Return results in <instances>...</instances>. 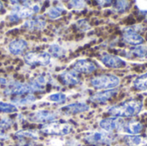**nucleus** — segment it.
Masks as SVG:
<instances>
[{
	"instance_id": "1",
	"label": "nucleus",
	"mask_w": 147,
	"mask_h": 146,
	"mask_svg": "<svg viewBox=\"0 0 147 146\" xmlns=\"http://www.w3.org/2000/svg\"><path fill=\"white\" fill-rule=\"evenodd\" d=\"M143 108V102L138 100L126 101L114 105L108 109V113L113 117L131 118L136 116Z\"/></svg>"
},
{
	"instance_id": "2",
	"label": "nucleus",
	"mask_w": 147,
	"mask_h": 146,
	"mask_svg": "<svg viewBox=\"0 0 147 146\" xmlns=\"http://www.w3.org/2000/svg\"><path fill=\"white\" fill-rule=\"evenodd\" d=\"M120 78L115 75L102 74L93 77L90 83L96 89L109 90L116 88L120 84Z\"/></svg>"
},
{
	"instance_id": "3",
	"label": "nucleus",
	"mask_w": 147,
	"mask_h": 146,
	"mask_svg": "<svg viewBox=\"0 0 147 146\" xmlns=\"http://www.w3.org/2000/svg\"><path fill=\"white\" fill-rule=\"evenodd\" d=\"M41 132L45 134L48 135H59L65 136L69 134L72 126L67 123H60V122H51L49 124H46L41 127Z\"/></svg>"
},
{
	"instance_id": "4",
	"label": "nucleus",
	"mask_w": 147,
	"mask_h": 146,
	"mask_svg": "<svg viewBox=\"0 0 147 146\" xmlns=\"http://www.w3.org/2000/svg\"><path fill=\"white\" fill-rule=\"evenodd\" d=\"M84 140L90 145H107L112 143L114 140V137L110 133L106 132L95 131L85 134Z\"/></svg>"
},
{
	"instance_id": "5",
	"label": "nucleus",
	"mask_w": 147,
	"mask_h": 146,
	"mask_svg": "<svg viewBox=\"0 0 147 146\" xmlns=\"http://www.w3.org/2000/svg\"><path fill=\"white\" fill-rule=\"evenodd\" d=\"M24 61L30 66H46L51 62V55L48 52H28L24 56Z\"/></svg>"
},
{
	"instance_id": "6",
	"label": "nucleus",
	"mask_w": 147,
	"mask_h": 146,
	"mask_svg": "<svg viewBox=\"0 0 147 146\" xmlns=\"http://www.w3.org/2000/svg\"><path fill=\"white\" fill-rule=\"evenodd\" d=\"M125 120L119 117H109L102 120L99 123L100 127L106 133L121 132L123 130Z\"/></svg>"
},
{
	"instance_id": "7",
	"label": "nucleus",
	"mask_w": 147,
	"mask_h": 146,
	"mask_svg": "<svg viewBox=\"0 0 147 146\" xmlns=\"http://www.w3.org/2000/svg\"><path fill=\"white\" fill-rule=\"evenodd\" d=\"M34 92L31 85L29 83H14L9 84L4 90L5 95H15V96H22L24 94H29Z\"/></svg>"
},
{
	"instance_id": "8",
	"label": "nucleus",
	"mask_w": 147,
	"mask_h": 146,
	"mask_svg": "<svg viewBox=\"0 0 147 146\" xmlns=\"http://www.w3.org/2000/svg\"><path fill=\"white\" fill-rule=\"evenodd\" d=\"M57 117L58 115L55 113H53L51 111H47V110H40L33 114H30L28 119L32 122L46 123V122L54 120Z\"/></svg>"
},
{
	"instance_id": "9",
	"label": "nucleus",
	"mask_w": 147,
	"mask_h": 146,
	"mask_svg": "<svg viewBox=\"0 0 147 146\" xmlns=\"http://www.w3.org/2000/svg\"><path fill=\"white\" fill-rule=\"evenodd\" d=\"M73 70L76 72L84 73V74H90L95 71L97 68L96 65L89 59H78L72 65Z\"/></svg>"
},
{
	"instance_id": "10",
	"label": "nucleus",
	"mask_w": 147,
	"mask_h": 146,
	"mask_svg": "<svg viewBox=\"0 0 147 146\" xmlns=\"http://www.w3.org/2000/svg\"><path fill=\"white\" fill-rule=\"evenodd\" d=\"M101 61L105 66H107L108 68H112V69L123 68L127 65V63L123 59H121L120 57L112 55V54H104L101 58Z\"/></svg>"
},
{
	"instance_id": "11",
	"label": "nucleus",
	"mask_w": 147,
	"mask_h": 146,
	"mask_svg": "<svg viewBox=\"0 0 147 146\" xmlns=\"http://www.w3.org/2000/svg\"><path fill=\"white\" fill-rule=\"evenodd\" d=\"M33 14H34V12L30 8L25 7L23 5L22 6L16 5V6H15V8L11 11V14L9 15V21L16 22L19 19L29 17Z\"/></svg>"
},
{
	"instance_id": "12",
	"label": "nucleus",
	"mask_w": 147,
	"mask_h": 146,
	"mask_svg": "<svg viewBox=\"0 0 147 146\" xmlns=\"http://www.w3.org/2000/svg\"><path fill=\"white\" fill-rule=\"evenodd\" d=\"M122 39L126 43L133 46H139L144 42L143 37L132 28H127L123 32Z\"/></svg>"
},
{
	"instance_id": "13",
	"label": "nucleus",
	"mask_w": 147,
	"mask_h": 146,
	"mask_svg": "<svg viewBox=\"0 0 147 146\" xmlns=\"http://www.w3.org/2000/svg\"><path fill=\"white\" fill-rule=\"evenodd\" d=\"M118 93L117 89H109V90H102L100 92H97L94 94L91 97L90 100L93 102H97V103H106L109 100H111L114 96H116Z\"/></svg>"
},
{
	"instance_id": "14",
	"label": "nucleus",
	"mask_w": 147,
	"mask_h": 146,
	"mask_svg": "<svg viewBox=\"0 0 147 146\" xmlns=\"http://www.w3.org/2000/svg\"><path fill=\"white\" fill-rule=\"evenodd\" d=\"M61 82L67 86H75L80 83V77L75 71H65L59 76Z\"/></svg>"
},
{
	"instance_id": "15",
	"label": "nucleus",
	"mask_w": 147,
	"mask_h": 146,
	"mask_svg": "<svg viewBox=\"0 0 147 146\" xmlns=\"http://www.w3.org/2000/svg\"><path fill=\"white\" fill-rule=\"evenodd\" d=\"M90 109V107L85 103H72L61 108V112L65 114H77L86 112Z\"/></svg>"
},
{
	"instance_id": "16",
	"label": "nucleus",
	"mask_w": 147,
	"mask_h": 146,
	"mask_svg": "<svg viewBox=\"0 0 147 146\" xmlns=\"http://www.w3.org/2000/svg\"><path fill=\"white\" fill-rule=\"evenodd\" d=\"M143 129H144V125L141 122L138 120H129V121H125L122 131L128 134L135 135L140 133Z\"/></svg>"
},
{
	"instance_id": "17",
	"label": "nucleus",
	"mask_w": 147,
	"mask_h": 146,
	"mask_svg": "<svg viewBox=\"0 0 147 146\" xmlns=\"http://www.w3.org/2000/svg\"><path fill=\"white\" fill-rule=\"evenodd\" d=\"M28 42L22 39L14 40L9 44V50L14 55H19L27 48Z\"/></svg>"
},
{
	"instance_id": "18",
	"label": "nucleus",
	"mask_w": 147,
	"mask_h": 146,
	"mask_svg": "<svg viewBox=\"0 0 147 146\" xmlns=\"http://www.w3.org/2000/svg\"><path fill=\"white\" fill-rule=\"evenodd\" d=\"M124 142L128 146H147V137L127 135L124 137Z\"/></svg>"
},
{
	"instance_id": "19",
	"label": "nucleus",
	"mask_w": 147,
	"mask_h": 146,
	"mask_svg": "<svg viewBox=\"0 0 147 146\" xmlns=\"http://www.w3.org/2000/svg\"><path fill=\"white\" fill-rule=\"evenodd\" d=\"M147 56V46L145 45H139L131 48L129 51V58H145Z\"/></svg>"
},
{
	"instance_id": "20",
	"label": "nucleus",
	"mask_w": 147,
	"mask_h": 146,
	"mask_svg": "<svg viewBox=\"0 0 147 146\" xmlns=\"http://www.w3.org/2000/svg\"><path fill=\"white\" fill-rule=\"evenodd\" d=\"M46 25V22L40 19H29L24 24L23 27L29 30H40Z\"/></svg>"
},
{
	"instance_id": "21",
	"label": "nucleus",
	"mask_w": 147,
	"mask_h": 146,
	"mask_svg": "<svg viewBox=\"0 0 147 146\" xmlns=\"http://www.w3.org/2000/svg\"><path fill=\"white\" fill-rule=\"evenodd\" d=\"M134 87L140 91L147 90V72L138 77L133 83Z\"/></svg>"
},
{
	"instance_id": "22",
	"label": "nucleus",
	"mask_w": 147,
	"mask_h": 146,
	"mask_svg": "<svg viewBox=\"0 0 147 146\" xmlns=\"http://www.w3.org/2000/svg\"><path fill=\"white\" fill-rule=\"evenodd\" d=\"M36 98L32 95H28L26 96L21 97V98H14L12 99V102L15 103L17 106H26L29 105L33 102H34Z\"/></svg>"
},
{
	"instance_id": "23",
	"label": "nucleus",
	"mask_w": 147,
	"mask_h": 146,
	"mask_svg": "<svg viewBox=\"0 0 147 146\" xmlns=\"http://www.w3.org/2000/svg\"><path fill=\"white\" fill-rule=\"evenodd\" d=\"M48 53L54 58H60L63 57L65 53V51L58 44H53L51 45L48 48Z\"/></svg>"
},
{
	"instance_id": "24",
	"label": "nucleus",
	"mask_w": 147,
	"mask_h": 146,
	"mask_svg": "<svg viewBox=\"0 0 147 146\" xmlns=\"http://www.w3.org/2000/svg\"><path fill=\"white\" fill-rule=\"evenodd\" d=\"M16 137L19 139L26 138V139H37L39 138L38 133L34 131H20L16 133Z\"/></svg>"
},
{
	"instance_id": "25",
	"label": "nucleus",
	"mask_w": 147,
	"mask_h": 146,
	"mask_svg": "<svg viewBox=\"0 0 147 146\" xmlns=\"http://www.w3.org/2000/svg\"><path fill=\"white\" fill-rule=\"evenodd\" d=\"M65 10L63 8L56 6V7H53V8L49 9L48 11H47V15H48V16L50 18L55 19V18H58L60 15H62V14L65 13Z\"/></svg>"
},
{
	"instance_id": "26",
	"label": "nucleus",
	"mask_w": 147,
	"mask_h": 146,
	"mask_svg": "<svg viewBox=\"0 0 147 146\" xmlns=\"http://www.w3.org/2000/svg\"><path fill=\"white\" fill-rule=\"evenodd\" d=\"M16 111H17V108L15 105L0 102V112L9 114V113H15Z\"/></svg>"
},
{
	"instance_id": "27",
	"label": "nucleus",
	"mask_w": 147,
	"mask_h": 146,
	"mask_svg": "<svg viewBox=\"0 0 147 146\" xmlns=\"http://www.w3.org/2000/svg\"><path fill=\"white\" fill-rule=\"evenodd\" d=\"M48 100L56 102V103H62L65 102L66 100V96L63 93H56V94H52L51 96H48Z\"/></svg>"
},
{
	"instance_id": "28",
	"label": "nucleus",
	"mask_w": 147,
	"mask_h": 146,
	"mask_svg": "<svg viewBox=\"0 0 147 146\" xmlns=\"http://www.w3.org/2000/svg\"><path fill=\"white\" fill-rule=\"evenodd\" d=\"M115 9L118 12H125L130 6L127 1H116L115 2Z\"/></svg>"
},
{
	"instance_id": "29",
	"label": "nucleus",
	"mask_w": 147,
	"mask_h": 146,
	"mask_svg": "<svg viewBox=\"0 0 147 146\" xmlns=\"http://www.w3.org/2000/svg\"><path fill=\"white\" fill-rule=\"evenodd\" d=\"M71 6L76 9H83L85 6V2L84 1H71Z\"/></svg>"
},
{
	"instance_id": "30",
	"label": "nucleus",
	"mask_w": 147,
	"mask_h": 146,
	"mask_svg": "<svg viewBox=\"0 0 147 146\" xmlns=\"http://www.w3.org/2000/svg\"><path fill=\"white\" fill-rule=\"evenodd\" d=\"M3 9V3L2 2H0V10Z\"/></svg>"
}]
</instances>
